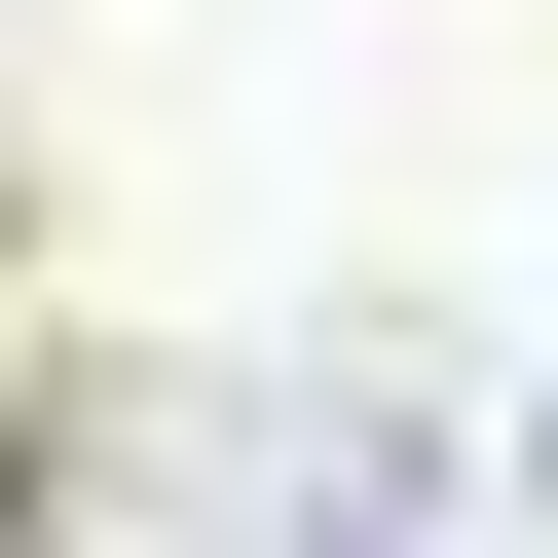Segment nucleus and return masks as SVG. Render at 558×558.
I'll return each mask as SVG.
<instances>
[]
</instances>
